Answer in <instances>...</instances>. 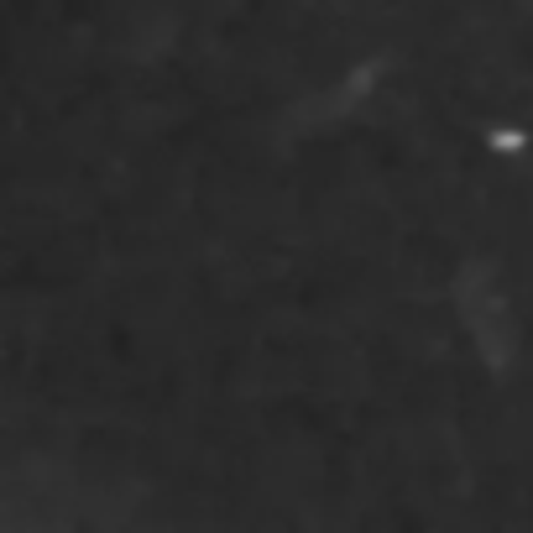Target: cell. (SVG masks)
<instances>
[]
</instances>
